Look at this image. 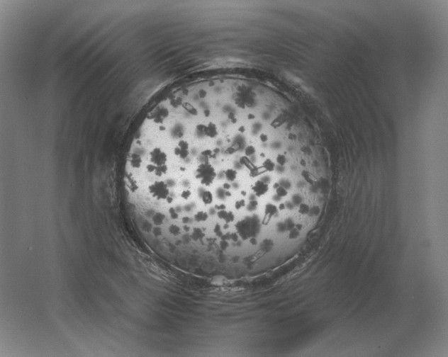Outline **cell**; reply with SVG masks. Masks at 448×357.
Returning <instances> with one entry per match:
<instances>
[{
	"instance_id": "obj_1",
	"label": "cell",
	"mask_w": 448,
	"mask_h": 357,
	"mask_svg": "<svg viewBox=\"0 0 448 357\" xmlns=\"http://www.w3.org/2000/svg\"><path fill=\"white\" fill-rule=\"evenodd\" d=\"M275 105L238 88L181 91L145 121L126 185L174 260L274 252L323 196L325 173Z\"/></svg>"
}]
</instances>
